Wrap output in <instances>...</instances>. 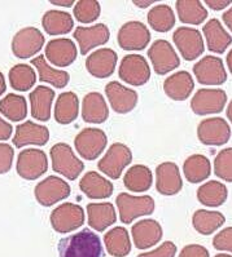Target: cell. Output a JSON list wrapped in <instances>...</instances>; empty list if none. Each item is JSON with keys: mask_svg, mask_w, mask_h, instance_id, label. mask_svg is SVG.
<instances>
[{"mask_svg": "<svg viewBox=\"0 0 232 257\" xmlns=\"http://www.w3.org/2000/svg\"><path fill=\"white\" fill-rule=\"evenodd\" d=\"M60 257H104L101 240L91 230H81L70 236L60 239L57 244Z\"/></svg>", "mask_w": 232, "mask_h": 257, "instance_id": "cell-1", "label": "cell"}, {"mask_svg": "<svg viewBox=\"0 0 232 257\" xmlns=\"http://www.w3.org/2000/svg\"><path fill=\"white\" fill-rule=\"evenodd\" d=\"M52 170L69 180H76V177L85 170V164L74 155L73 149L64 143H58L51 148Z\"/></svg>", "mask_w": 232, "mask_h": 257, "instance_id": "cell-2", "label": "cell"}, {"mask_svg": "<svg viewBox=\"0 0 232 257\" xmlns=\"http://www.w3.org/2000/svg\"><path fill=\"white\" fill-rule=\"evenodd\" d=\"M119 209V218L123 224H131L140 216L152 215L154 212V200L149 195L134 197L127 193H121L116 199Z\"/></svg>", "mask_w": 232, "mask_h": 257, "instance_id": "cell-3", "label": "cell"}, {"mask_svg": "<svg viewBox=\"0 0 232 257\" xmlns=\"http://www.w3.org/2000/svg\"><path fill=\"white\" fill-rule=\"evenodd\" d=\"M16 170L24 180H37L48 170V159L40 149H25L19 154Z\"/></svg>", "mask_w": 232, "mask_h": 257, "instance_id": "cell-4", "label": "cell"}, {"mask_svg": "<svg viewBox=\"0 0 232 257\" xmlns=\"http://www.w3.org/2000/svg\"><path fill=\"white\" fill-rule=\"evenodd\" d=\"M132 162V153L126 145L116 143L108 149L104 158H101L98 164L100 172L107 175L109 179L118 180L123 170Z\"/></svg>", "mask_w": 232, "mask_h": 257, "instance_id": "cell-5", "label": "cell"}, {"mask_svg": "<svg viewBox=\"0 0 232 257\" xmlns=\"http://www.w3.org/2000/svg\"><path fill=\"white\" fill-rule=\"evenodd\" d=\"M108 137L103 130L99 128H85L76 135L74 140L76 152L86 161H95L107 148Z\"/></svg>", "mask_w": 232, "mask_h": 257, "instance_id": "cell-6", "label": "cell"}, {"mask_svg": "<svg viewBox=\"0 0 232 257\" xmlns=\"http://www.w3.org/2000/svg\"><path fill=\"white\" fill-rule=\"evenodd\" d=\"M227 103V93L219 88H202L191 100V109L196 115L219 114Z\"/></svg>", "mask_w": 232, "mask_h": 257, "instance_id": "cell-7", "label": "cell"}, {"mask_svg": "<svg viewBox=\"0 0 232 257\" xmlns=\"http://www.w3.org/2000/svg\"><path fill=\"white\" fill-rule=\"evenodd\" d=\"M71 193V189L65 180L57 176H48L35 186L34 195L43 207H51L57 202L66 199Z\"/></svg>", "mask_w": 232, "mask_h": 257, "instance_id": "cell-8", "label": "cell"}, {"mask_svg": "<svg viewBox=\"0 0 232 257\" xmlns=\"http://www.w3.org/2000/svg\"><path fill=\"white\" fill-rule=\"evenodd\" d=\"M51 225L57 233L66 234L85 224V211L74 203H64L51 213Z\"/></svg>", "mask_w": 232, "mask_h": 257, "instance_id": "cell-9", "label": "cell"}, {"mask_svg": "<svg viewBox=\"0 0 232 257\" xmlns=\"http://www.w3.org/2000/svg\"><path fill=\"white\" fill-rule=\"evenodd\" d=\"M197 137L204 145L223 146L231 139V127L219 116L204 119L197 127Z\"/></svg>", "mask_w": 232, "mask_h": 257, "instance_id": "cell-10", "label": "cell"}, {"mask_svg": "<svg viewBox=\"0 0 232 257\" xmlns=\"http://www.w3.org/2000/svg\"><path fill=\"white\" fill-rule=\"evenodd\" d=\"M118 74L127 84L140 87L149 80L150 69L147 60L141 55H127L121 61Z\"/></svg>", "mask_w": 232, "mask_h": 257, "instance_id": "cell-11", "label": "cell"}, {"mask_svg": "<svg viewBox=\"0 0 232 257\" xmlns=\"http://www.w3.org/2000/svg\"><path fill=\"white\" fill-rule=\"evenodd\" d=\"M173 40L182 57L186 61H193L204 53L205 44L199 30L192 28H179L173 34Z\"/></svg>", "mask_w": 232, "mask_h": 257, "instance_id": "cell-12", "label": "cell"}, {"mask_svg": "<svg viewBox=\"0 0 232 257\" xmlns=\"http://www.w3.org/2000/svg\"><path fill=\"white\" fill-rule=\"evenodd\" d=\"M153 69L159 75H166L180 65L179 56L168 40L159 39L153 43L148 51Z\"/></svg>", "mask_w": 232, "mask_h": 257, "instance_id": "cell-13", "label": "cell"}, {"mask_svg": "<svg viewBox=\"0 0 232 257\" xmlns=\"http://www.w3.org/2000/svg\"><path fill=\"white\" fill-rule=\"evenodd\" d=\"M44 35L37 28L21 29L12 40V52L17 58H30L39 53L44 46Z\"/></svg>", "mask_w": 232, "mask_h": 257, "instance_id": "cell-14", "label": "cell"}, {"mask_svg": "<svg viewBox=\"0 0 232 257\" xmlns=\"http://www.w3.org/2000/svg\"><path fill=\"white\" fill-rule=\"evenodd\" d=\"M197 82L202 85H222L227 80L223 61L217 56H205L193 66Z\"/></svg>", "mask_w": 232, "mask_h": 257, "instance_id": "cell-15", "label": "cell"}, {"mask_svg": "<svg viewBox=\"0 0 232 257\" xmlns=\"http://www.w3.org/2000/svg\"><path fill=\"white\" fill-rule=\"evenodd\" d=\"M119 47L125 51H143L150 42V33L144 24L139 21L126 22L117 35Z\"/></svg>", "mask_w": 232, "mask_h": 257, "instance_id": "cell-16", "label": "cell"}, {"mask_svg": "<svg viewBox=\"0 0 232 257\" xmlns=\"http://www.w3.org/2000/svg\"><path fill=\"white\" fill-rule=\"evenodd\" d=\"M183 188L179 167L173 162H164L156 168V189L162 195H175Z\"/></svg>", "mask_w": 232, "mask_h": 257, "instance_id": "cell-17", "label": "cell"}, {"mask_svg": "<svg viewBox=\"0 0 232 257\" xmlns=\"http://www.w3.org/2000/svg\"><path fill=\"white\" fill-rule=\"evenodd\" d=\"M73 37L80 44L81 55H87L91 49L107 44L110 38V31L104 24L94 25L91 28L78 26L74 31Z\"/></svg>", "mask_w": 232, "mask_h": 257, "instance_id": "cell-18", "label": "cell"}, {"mask_svg": "<svg viewBox=\"0 0 232 257\" xmlns=\"http://www.w3.org/2000/svg\"><path fill=\"white\" fill-rule=\"evenodd\" d=\"M49 140L48 128L28 120L16 127L13 145L16 148H25L28 145L44 146Z\"/></svg>", "mask_w": 232, "mask_h": 257, "instance_id": "cell-19", "label": "cell"}, {"mask_svg": "<svg viewBox=\"0 0 232 257\" xmlns=\"http://www.w3.org/2000/svg\"><path fill=\"white\" fill-rule=\"evenodd\" d=\"M105 93L112 109L118 114H127L132 111L137 103L136 92L118 82L108 83L105 87Z\"/></svg>", "mask_w": 232, "mask_h": 257, "instance_id": "cell-20", "label": "cell"}, {"mask_svg": "<svg viewBox=\"0 0 232 257\" xmlns=\"http://www.w3.org/2000/svg\"><path fill=\"white\" fill-rule=\"evenodd\" d=\"M117 53L110 48H101L91 53L86 61V69L92 76L105 79L113 75L117 65Z\"/></svg>", "mask_w": 232, "mask_h": 257, "instance_id": "cell-21", "label": "cell"}, {"mask_svg": "<svg viewBox=\"0 0 232 257\" xmlns=\"http://www.w3.org/2000/svg\"><path fill=\"white\" fill-rule=\"evenodd\" d=\"M76 55L75 44L66 38L49 40L46 46V58L57 67L70 66L76 60Z\"/></svg>", "mask_w": 232, "mask_h": 257, "instance_id": "cell-22", "label": "cell"}, {"mask_svg": "<svg viewBox=\"0 0 232 257\" xmlns=\"http://www.w3.org/2000/svg\"><path fill=\"white\" fill-rule=\"evenodd\" d=\"M132 240L139 249H148L156 245L162 238V226L156 220H140L131 229Z\"/></svg>", "mask_w": 232, "mask_h": 257, "instance_id": "cell-23", "label": "cell"}, {"mask_svg": "<svg viewBox=\"0 0 232 257\" xmlns=\"http://www.w3.org/2000/svg\"><path fill=\"white\" fill-rule=\"evenodd\" d=\"M195 89V82L188 71H178L164 82L166 96L174 101H186Z\"/></svg>", "mask_w": 232, "mask_h": 257, "instance_id": "cell-24", "label": "cell"}, {"mask_svg": "<svg viewBox=\"0 0 232 257\" xmlns=\"http://www.w3.org/2000/svg\"><path fill=\"white\" fill-rule=\"evenodd\" d=\"M80 189L90 199H107L113 194V184L95 171L87 172L80 181Z\"/></svg>", "mask_w": 232, "mask_h": 257, "instance_id": "cell-25", "label": "cell"}, {"mask_svg": "<svg viewBox=\"0 0 232 257\" xmlns=\"http://www.w3.org/2000/svg\"><path fill=\"white\" fill-rule=\"evenodd\" d=\"M202 33L206 39L208 49L213 53L222 55L232 44V37L217 19H211L210 21L206 22L204 25Z\"/></svg>", "mask_w": 232, "mask_h": 257, "instance_id": "cell-26", "label": "cell"}, {"mask_svg": "<svg viewBox=\"0 0 232 257\" xmlns=\"http://www.w3.org/2000/svg\"><path fill=\"white\" fill-rule=\"evenodd\" d=\"M109 116V110L104 97L98 92L86 94L82 102V118L86 123L101 124Z\"/></svg>", "mask_w": 232, "mask_h": 257, "instance_id": "cell-27", "label": "cell"}, {"mask_svg": "<svg viewBox=\"0 0 232 257\" xmlns=\"http://www.w3.org/2000/svg\"><path fill=\"white\" fill-rule=\"evenodd\" d=\"M31 106V116L37 120L47 121L51 118V106L55 92L46 85H38L29 96Z\"/></svg>", "mask_w": 232, "mask_h": 257, "instance_id": "cell-28", "label": "cell"}, {"mask_svg": "<svg viewBox=\"0 0 232 257\" xmlns=\"http://www.w3.org/2000/svg\"><path fill=\"white\" fill-rule=\"evenodd\" d=\"M89 225L94 230L104 231L117 221L116 209L112 203H90L87 206Z\"/></svg>", "mask_w": 232, "mask_h": 257, "instance_id": "cell-29", "label": "cell"}, {"mask_svg": "<svg viewBox=\"0 0 232 257\" xmlns=\"http://www.w3.org/2000/svg\"><path fill=\"white\" fill-rule=\"evenodd\" d=\"M228 197V190L226 185L219 181L211 180L206 184L201 185L197 189V199L202 206L210 207V208H217L224 204Z\"/></svg>", "mask_w": 232, "mask_h": 257, "instance_id": "cell-30", "label": "cell"}, {"mask_svg": "<svg viewBox=\"0 0 232 257\" xmlns=\"http://www.w3.org/2000/svg\"><path fill=\"white\" fill-rule=\"evenodd\" d=\"M80 100L74 92H64L57 97L55 106V119L60 124H70L78 116Z\"/></svg>", "mask_w": 232, "mask_h": 257, "instance_id": "cell-31", "label": "cell"}, {"mask_svg": "<svg viewBox=\"0 0 232 257\" xmlns=\"http://www.w3.org/2000/svg\"><path fill=\"white\" fill-rule=\"evenodd\" d=\"M184 177L191 184H199L209 179L211 173L210 161L205 155L195 154L187 158L183 164Z\"/></svg>", "mask_w": 232, "mask_h": 257, "instance_id": "cell-32", "label": "cell"}, {"mask_svg": "<svg viewBox=\"0 0 232 257\" xmlns=\"http://www.w3.org/2000/svg\"><path fill=\"white\" fill-rule=\"evenodd\" d=\"M31 65L35 66L38 70V75H39V80L43 83H48V84L53 85L56 88H64L66 87L70 76L66 71L62 70H56L53 67L49 66L47 64L46 57L43 55H39L38 57L31 60Z\"/></svg>", "mask_w": 232, "mask_h": 257, "instance_id": "cell-33", "label": "cell"}, {"mask_svg": "<svg viewBox=\"0 0 232 257\" xmlns=\"http://www.w3.org/2000/svg\"><path fill=\"white\" fill-rule=\"evenodd\" d=\"M42 26L48 35H64L73 30L74 21L69 13L62 11H48L43 16Z\"/></svg>", "mask_w": 232, "mask_h": 257, "instance_id": "cell-34", "label": "cell"}, {"mask_svg": "<svg viewBox=\"0 0 232 257\" xmlns=\"http://www.w3.org/2000/svg\"><path fill=\"white\" fill-rule=\"evenodd\" d=\"M175 8L182 24L201 25L208 17V11L199 0H178Z\"/></svg>", "mask_w": 232, "mask_h": 257, "instance_id": "cell-35", "label": "cell"}, {"mask_svg": "<svg viewBox=\"0 0 232 257\" xmlns=\"http://www.w3.org/2000/svg\"><path fill=\"white\" fill-rule=\"evenodd\" d=\"M226 222V217L218 211H208V209H199L192 216V225L197 233L202 235H210L215 230L222 227Z\"/></svg>", "mask_w": 232, "mask_h": 257, "instance_id": "cell-36", "label": "cell"}, {"mask_svg": "<svg viewBox=\"0 0 232 257\" xmlns=\"http://www.w3.org/2000/svg\"><path fill=\"white\" fill-rule=\"evenodd\" d=\"M108 253L114 257H125L131 252V240L125 227H114L104 235Z\"/></svg>", "mask_w": 232, "mask_h": 257, "instance_id": "cell-37", "label": "cell"}, {"mask_svg": "<svg viewBox=\"0 0 232 257\" xmlns=\"http://www.w3.org/2000/svg\"><path fill=\"white\" fill-rule=\"evenodd\" d=\"M153 182V176L148 167L143 164H136L132 166L130 170L126 172L123 184L128 190L134 193H143V191L149 190Z\"/></svg>", "mask_w": 232, "mask_h": 257, "instance_id": "cell-38", "label": "cell"}, {"mask_svg": "<svg viewBox=\"0 0 232 257\" xmlns=\"http://www.w3.org/2000/svg\"><path fill=\"white\" fill-rule=\"evenodd\" d=\"M0 112L11 121H21L28 115V102L24 96L10 93L0 100Z\"/></svg>", "mask_w": 232, "mask_h": 257, "instance_id": "cell-39", "label": "cell"}, {"mask_svg": "<svg viewBox=\"0 0 232 257\" xmlns=\"http://www.w3.org/2000/svg\"><path fill=\"white\" fill-rule=\"evenodd\" d=\"M148 24L154 31L168 33L175 25V15L170 6L160 4L149 11L148 13Z\"/></svg>", "mask_w": 232, "mask_h": 257, "instance_id": "cell-40", "label": "cell"}, {"mask_svg": "<svg viewBox=\"0 0 232 257\" xmlns=\"http://www.w3.org/2000/svg\"><path fill=\"white\" fill-rule=\"evenodd\" d=\"M37 82V75L30 65L19 64L10 70V83L13 89L26 92L33 88Z\"/></svg>", "mask_w": 232, "mask_h": 257, "instance_id": "cell-41", "label": "cell"}, {"mask_svg": "<svg viewBox=\"0 0 232 257\" xmlns=\"http://www.w3.org/2000/svg\"><path fill=\"white\" fill-rule=\"evenodd\" d=\"M100 4L95 0H81L74 7V17L81 24H92L100 17Z\"/></svg>", "mask_w": 232, "mask_h": 257, "instance_id": "cell-42", "label": "cell"}, {"mask_svg": "<svg viewBox=\"0 0 232 257\" xmlns=\"http://www.w3.org/2000/svg\"><path fill=\"white\" fill-rule=\"evenodd\" d=\"M214 173L223 181L232 182V148L220 150L214 159Z\"/></svg>", "mask_w": 232, "mask_h": 257, "instance_id": "cell-43", "label": "cell"}, {"mask_svg": "<svg viewBox=\"0 0 232 257\" xmlns=\"http://www.w3.org/2000/svg\"><path fill=\"white\" fill-rule=\"evenodd\" d=\"M213 247L218 251L232 252V226L220 230L213 239Z\"/></svg>", "mask_w": 232, "mask_h": 257, "instance_id": "cell-44", "label": "cell"}, {"mask_svg": "<svg viewBox=\"0 0 232 257\" xmlns=\"http://www.w3.org/2000/svg\"><path fill=\"white\" fill-rule=\"evenodd\" d=\"M15 158V150L8 144H0V175L10 172Z\"/></svg>", "mask_w": 232, "mask_h": 257, "instance_id": "cell-45", "label": "cell"}, {"mask_svg": "<svg viewBox=\"0 0 232 257\" xmlns=\"http://www.w3.org/2000/svg\"><path fill=\"white\" fill-rule=\"evenodd\" d=\"M175 253H177V245L169 240V242L162 243L156 249L144 252V253H140L137 257H175Z\"/></svg>", "mask_w": 232, "mask_h": 257, "instance_id": "cell-46", "label": "cell"}, {"mask_svg": "<svg viewBox=\"0 0 232 257\" xmlns=\"http://www.w3.org/2000/svg\"><path fill=\"white\" fill-rule=\"evenodd\" d=\"M179 257H210V254L204 245L188 244L180 251Z\"/></svg>", "mask_w": 232, "mask_h": 257, "instance_id": "cell-47", "label": "cell"}, {"mask_svg": "<svg viewBox=\"0 0 232 257\" xmlns=\"http://www.w3.org/2000/svg\"><path fill=\"white\" fill-rule=\"evenodd\" d=\"M12 134H13L12 125L0 116V141H7V140H10L11 136H12Z\"/></svg>", "mask_w": 232, "mask_h": 257, "instance_id": "cell-48", "label": "cell"}, {"mask_svg": "<svg viewBox=\"0 0 232 257\" xmlns=\"http://www.w3.org/2000/svg\"><path fill=\"white\" fill-rule=\"evenodd\" d=\"M206 6L213 11H222L232 3V0H206Z\"/></svg>", "mask_w": 232, "mask_h": 257, "instance_id": "cell-49", "label": "cell"}, {"mask_svg": "<svg viewBox=\"0 0 232 257\" xmlns=\"http://www.w3.org/2000/svg\"><path fill=\"white\" fill-rule=\"evenodd\" d=\"M222 19H223V22L226 24V26L229 29V31L232 33V7L229 8L228 11H227V12L223 13Z\"/></svg>", "mask_w": 232, "mask_h": 257, "instance_id": "cell-50", "label": "cell"}, {"mask_svg": "<svg viewBox=\"0 0 232 257\" xmlns=\"http://www.w3.org/2000/svg\"><path fill=\"white\" fill-rule=\"evenodd\" d=\"M51 3L53 4V6H60V7H73V4L75 3V2H73V0H51Z\"/></svg>", "mask_w": 232, "mask_h": 257, "instance_id": "cell-51", "label": "cell"}, {"mask_svg": "<svg viewBox=\"0 0 232 257\" xmlns=\"http://www.w3.org/2000/svg\"><path fill=\"white\" fill-rule=\"evenodd\" d=\"M132 3L135 4L136 7H139V8H147V7L152 6L153 3H156V2H153V0H134Z\"/></svg>", "mask_w": 232, "mask_h": 257, "instance_id": "cell-52", "label": "cell"}, {"mask_svg": "<svg viewBox=\"0 0 232 257\" xmlns=\"http://www.w3.org/2000/svg\"><path fill=\"white\" fill-rule=\"evenodd\" d=\"M7 91V83L3 73H0V96H3L4 92Z\"/></svg>", "mask_w": 232, "mask_h": 257, "instance_id": "cell-53", "label": "cell"}, {"mask_svg": "<svg viewBox=\"0 0 232 257\" xmlns=\"http://www.w3.org/2000/svg\"><path fill=\"white\" fill-rule=\"evenodd\" d=\"M227 66H228V70H229V73L232 74V49L231 51L228 52V55H227Z\"/></svg>", "mask_w": 232, "mask_h": 257, "instance_id": "cell-54", "label": "cell"}, {"mask_svg": "<svg viewBox=\"0 0 232 257\" xmlns=\"http://www.w3.org/2000/svg\"><path fill=\"white\" fill-rule=\"evenodd\" d=\"M227 118H228V120L232 123V101L228 103V106H227Z\"/></svg>", "mask_w": 232, "mask_h": 257, "instance_id": "cell-55", "label": "cell"}, {"mask_svg": "<svg viewBox=\"0 0 232 257\" xmlns=\"http://www.w3.org/2000/svg\"><path fill=\"white\" fill-rule=\"evenodd\" d=\"M215 257H232V256L228 253H218V254H215Z\"/></svg>", "mask_w": 232, "mask_h": 257, "instance_id": "cell-56", "label": "cell"}]
</instances>
